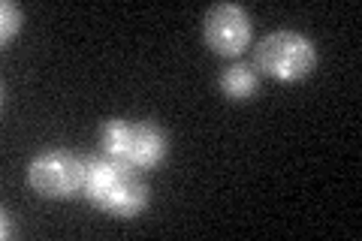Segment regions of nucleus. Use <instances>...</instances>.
Wrapping results in <instances>:
<instances>
[{"label": "nucleus", "instance_id": "nucleus-5", "mask_svg": "<svg viewBox=\"0 0 362 241\" xmlns=\"http://www.w3.org/2000/svg\"><path fill=\"white\" fill-rule=\"evenodd\" d=\"M202 37L218 54H239L251 42V16L239 4H214L202 18Z\"/></svg>", "mask_w": 362, "mask_h": 241}, {"label": "nucleus", "instance_id": "nucleus-7", "mask_svg": "<svg viewBox=\"0 0 362 241\" xmlns=\"http://www.w3.org/2000/svg\"><path fill=\"white\" fill-rule=\"evenodd\" d=\"M18 28H21V9L13 0H4V4H0V40L16 37Z\"/></svg>", "mask_w": 362, "mask_h": 241}, {"label": "nucleus", "instance_id": "nucleus-4", "mask_svg": "<svg viewBox=\"0 0 362 241\" xmlns=\"http://www.w3.org/2000/svg\"><path fill=\"white\" fill-rule=\"evenodd\" d=\"M30 187L49 199L73 196L85 187V160L70 151H45L28 166Z\"/></svg>", "mask_w": 362, "mask_h": 241}, {"label": "nucleus", "instance_id": "nucleus-2", "mask_svg": "<svg viewBox=\"0 0 362 241\" xmlns=\"http://www.w3.org/2000/svg\"><path fill=\"white\" fill-rule=\"evenodd\" d=\"M100 142L109 157L133 169L157 166L166 157V133L145 121L109 118L100 130Z\"/></svg>", "mask_w": 362, "mask_h": 241}, {"label": "nucleus", "instance_id": "nucleus-1", "mask_svg": "<svg viewBox=\"0 0 362 241\" xmlns=\"http://www.w3.org/2000/svg\"><path fill=\"white\" fill-rule=\"evenodd\" d=\"M85 196L115 217H133L148 205V184L136 175L133 166L118 163L115 157L85 160Z\"/></svg>", "mask_w": 362, "mask_h": 241}, {"label": "nucleus", "instance_id": "nucleus-3", "mask_svg": "<svg viewBox=\"0 0 362 241\" xmlns=\"http://www.w3.org/2000/svg\"><path fill=\"white\" fill-rule=\"evenodd\" d=\"M257 64L278 82H299L317 64V49L296 30H275L257 42Z\"/></svg>", "mask_w": 362, "mask_h": 241}, {"label": "nucleus", "instance_id": "nucleus-8", "mask_svg": "<svg viewBox=\"0 0 362 241\" xmlns=\"http://www.w3.org/2000/svg\"><path fill=\"white\" fill-rule=\"evenodd\" d=\"M0 235H4V238H9V235H16V226L13 223H9V214L4 211V229H0Z\"/></svg>", "mask_w": 362, "mask_h": 241}, {"label": "nucleus", "instance_id": "nucleus-6", "mask_svg": "<svg viewBox=\"0 0 362 241\" xmlns=\"http://www.w3.org/2000/svg\"><path fill=\"white\" fill-rule=\"evenodd\" d=\"M257 85H259V78L254 73V66H247V64H233L221 73V88H223L226 97L245 100V97L254 94Z\"/></svg>", "mask_w": 362, "mask_h": 241}]
</instances>
